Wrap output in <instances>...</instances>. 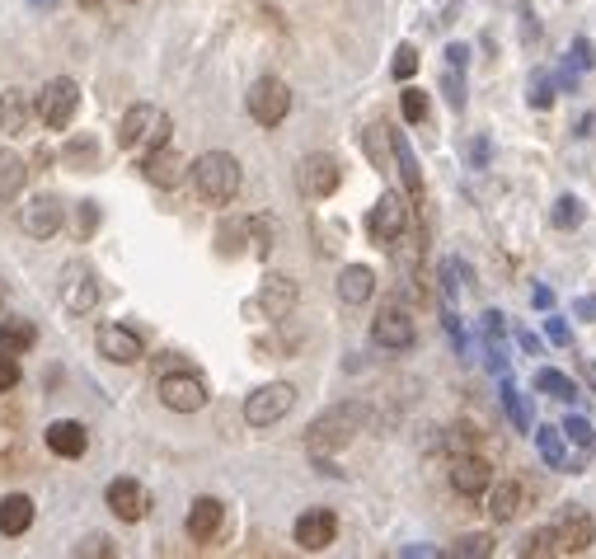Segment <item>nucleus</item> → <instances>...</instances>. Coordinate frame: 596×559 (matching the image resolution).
I'll use <instances>...</instances> for the list:
<instances>
[{"instance_id": "nucleus-10", "label": "nucleus", "mask_w": 596, "mask_h": 559, "mask_svg": "<svg viewBox=\"0 0 596 559\" xmlns=\"http://www.w3.org/2000/svg\"><path fill=\"white\" fill-rule=\"evenodd\" d=\"M338 184H343V170H338V160L324 156V151L306 156L301 170H296V188H301L310 202H324L329 193H338Z\"/></svg>"}, {"instance_id": "nucleus-30", "label": "nucleus", "mask_w": 596, "mask_h": 559, "mask_svg": "<svg viewBox=\"0 0 596 559\" xmlns=\"http://www.w3.org/2000/svg\"><path fill=\"white\" fill-rule=\"evenodd\" d=\"M535 390L550 395V400H578V386H573L564 372H554V367H540V372H535Z\"/></svg>"}, {"instance_id": "nucleus-6", "label": "nucleus", "mask_w": 596, "mask_h": 559, "mask_svg": "<svg viewBox=\"0 0 596 559\" xmlns=\"http://www.w3.org/2000/svg\"><path fill=\"white\" fill-rule=\"evenodd\" d=\"M245 104H249V118H254L259 127H277V123H282V118L291 113V90H287V80L259 76L254 85H249Z\"/></svg>"}, {"instance_id": "nucleus-50", "label": "nucleus", "mask_w": 596, "mask_h": 559, "mask_svg": "<svg viewBox=\"0 0 596 559\" xmlns=\"http://www.w3.org/2000/svg\"><path fill=\"white\" fill-rule=\"evenodd\" d=\"M94 221H99V207H94V202H80V231L90 235V231H94Z\"/></svg>"}, {"instance_id": "nucleus-7", "label": "nucleus", "mask_w": 596, "mask_h": 559, "mask_svg": "<svg viewBox=\"0 0 596 559\" xmlns=\"http://www.w3.org/2000/svg\"><path fill=\"white\" fill-rule=\"evenodd\" d=\"M291 404H296V386L268 381L245 400V423L249 428H273V423H282L291 414Z\"/></svg>"}, {"instance_id": "nucleus-8", "label": "nucleus", "mask_w": 596, "mask_h": 559, "mask_svg": "<svg viewBox=\"0 0 596 559\" xmlns=\"http://www.w3.org/2000/svg\"><path fill=\"white\" fill-rule=\"evenodd\" d=\"M554 531V555H587L596 545V517L587 508H564L550 522Z\"/></svg>"}, {"instance_id": "nucleus-33", "label": "nucleus", "mask_w": 596, "mask_h": 559, "mask_svg": "<svg viewBox=\"0 0 596 559\" xmlns=\"http://www.w3.org/2000/svg\"><path fill=\"white\" fill-rule=\"evenodd\" d=\"M451 559H489L493 555V536H484V531H474V536H460L451 550H446Z\"/></svg>"}, {"instance_id": "nucleus-38", "label": "nucleus", "mask_w": 596, "mask_h": 559, "mask_svg": "<svg viewBox=\"0 0 596 559\" xmlns=\"http://www.w3.org/2000/svg\"><path fill=\"white\" fill-rule=\"evenodd\" d=\"M76 555L80 559H113L118 550H113V541H108V536H85V541L76 545Z\"/></svg>"}, {"instance_id": "nucleus-39", "label": "nucleus", "mask_w": 596, "mask_h": 559, "mask_svg": "<svg viewBox=\"0 0 596 559\" xmlns=\"http://www.w3.org/2000/svg\"><path fill=\"white\" fill-rule=\"evenodd\" d=\"M404 118H409V123H423V118H428V94L423 90H404Z\"/></svg>"}, {"instance_id": "nucleus-16", "label": "nucleus", "mask_w": 596, "mask_h": 559, "mask_svg": "<svg viewBox=\"0 0 596 559\" xmlns=\"http://www.w3.org/2000/svg\"><path fill=\"white\" fill-rule=\"evenodd\" d=\"M108 508H113V517L118 522H141V517L151 513V494H146V484H137V480H113L108 484Z\"/></svg>"}, {"instance_id": "nucleus-23", "label": "nucleus", "mask_w": 596, "mask_h": 559, "mask_svg": "<svg viewBox=\"0 0 596 559\" xmlns=\"http://www.w3.org/2000/svg\"><path fill=\"white\" fill-rule=\"evenodd\" d=\"M221 522H226V508H221V498H198L193 508H188V536L193 541H212L216 531H221Z\"/></svg>"}, {"instance_id": "nucleus-35", "label": "nucleus", "mask_w": 596, "mask_h": 559, "mask_svg": "<svg viewBox=\"0 0 596 559\" xmlns=\"http://www.w3.org/2000/svg\"><path fill=\"white\" fill-rule=\"evenodd\" d=\"M526 99H531V109H550L554 104V76L545 71V66L531 71V94H526Z\"/></svg>"}, {"instance_id": "nucleus-17", "label": "nucleus", "mask_w": 596, "mask_h": 559, "mask_svg": "<svg viewBox=\"0 0 596 559\" xmlns=\"http://www.w3.org/2000/svg\"><path fill=\"white\" fill-rule=\"evenodd\" d=\"M19 226H24V235H33V240H52V235L62 231V202L57 198H33L24 212H19Z\"/></svg>"}, {"instance_id": "nucleus-45", "label": "nucleus", "mask_w": 596, "mask_h": 559, "mask_svg": "<svg viewBox=\"0 0 596 559\" xmlns=\"http://www.w3.org/2000/svg\"><path fill=\"white\" fill-rule=\"evenodd\" d=\"M545 339H550L554 348H568V343H573V329H568L559 315H550V320H545Z\"/></svg>"}, {"instance_id": "nucleus-46", "label": "nucleus", "mask_w": 596, "mask_h": 559, "mask_svg": "<svg viewBox=\"0 0 596 559\" xmlns=\"http://www.w3.org/2000/svg\"><path fill=\"white\" fill-rule=\"evenodd\" d=\"M517 15H521V33H526V47H535V43H540V24H535V10L526 5V0H521Z\"/></svg>"}, {"instance_id": "nucleus-3", "label": "nucleus", "mask_w": 596, "mask_h": 559, "mask_svg": "<svg viewBox=\"0 0 596 559\" xmlns=\"http://www.w3.org/2000/svg\"><path fill=\"white\" fill-rule=\"evenodd\" d=\"M169 141V113L155 109V104H137V109L123 113V123H118V146L127 151H155V146H165Z\"/></svg>"}, {"instance_id": "nucleus-2", "label": "nucleus", "mask_w": 596, "mask_h": 559, "mask_svg": "<svg viewBox=\"0 0 596 559\" xmlns=\"http://www.w3.org/2000/svg\"><path fill=\"white\" fill-rule=\"evenodd\" d=\"M362 423H367L362 404H334V409H324L320 419L310 423V451L320 456V451L348 447L352 433H362Z\"/></svg>"}, {"instance_id": "nucleus-15", "label": "nucleus", "mask_w": 596, "mask_h": 559, "mask_svg": "<svg viewBox=\"0 0 596 559\" xmlns=\"http://www.w3.org/2000/svg\"><path fill=\"white\" fill-rule=\"evenodd\" d=\"M291 536H296V545H301V550L320 555V550H329V545H334V536H338V517L329 513V508H310V513L296 517Z\"/></svg>"}, {"instance_id": "nucleus-54", "label": "nucleus", "mask_w": 596, "mask_h": 559, "mask_svg": "<svg viewBox=\"0 0 596 559\" xmlns=\"http://www.w3.org/2000/svg\"><path fill=\"white\" fill-rule=\"evenodd\" d=\"M582 376H587V386L596 390V362L592 358H582Z\"/></svg>"}, {"instance_id": "nucleus-19", "label": "nucleus", "mask_w": 596, "mask_h": 559, "mask_svg": "<svg viewBox=\"0 0 596 559\" xmlns=\"http://www.w3.org/2000/svg\"><path fill=\"white\" fill-rule=\"evenodd\" d=\"M43 437H47V451L62 456V461H80V456L90 451V433H85V423H76V419H57Z\"/></svg>"}, {"instance_id": "nucleus-5", "label": "nucleus", "mask_w": 596, "mask_h": 559, "mask_svg": "<svg viewBox=\"0 0 596 559\" xmlns=\"http://www.w3.org/2000/svg\"><path fill=\"white\" fill-rule=\"evenodd\" d=\"M160 404L174 409V414H198L202 404H207V381H202L193 367H174V372L160 376Z\"/></svg>"}, {"instance_id": "nucleus-11", "label": "nucleus", "mask_w": 596, "mask_h": 559, "mask_svg": "<svg viewBox=\"0 0 596 559\" xmlns=\"http://www.w3.org/2000/svg\"><path fill=\"white\" fill-rule=\"evenodd\" d=\"M413 315H409V306H385L376 320H371V339L381 343L385 353H404V348H413Z\"/></svg>"}, {"instance_id": "nucleus-41", "label": "nucleus", "mask_w": 596, "mask_h": 559, "mask_svg": "<svg viewBox=\"0 0 596 559\" xmlns=\"http://www.w3.org/2000/svg\"><path fill=\"white\" fill-rule=\"evenodd\" d=\"M418 76V52H413L409 43H399L395 52V80H413Z\"/></svg>"}, {"instance_id": "nucleus-28", "label": "nucleus", "mask_w": 596, "mask_h": 559, "mask_svg": "<svg viewBox=\"0 0 596 559\" xmlns=\"http://www.w3.org/2000/svg\"><path fill=\"white\" fill-rule=\"evenodd\" d=\"M29 179V165L15 156V151H0V202L19 198V188Z\"/></svg>"}, {"instance_id": "nucleus-47", "label": "nucleus", "mask_w": 596, "mask_h": 559, "mask_svg": "<svg viewBox=\"0 0 596 559\" xmlns=\"http://www.w3.org/2000/svg\"><path fill=\"white\" fill-rule=\"evenodd\" d=\"M446 66H460V71H465V66H470V47L451 43V47H446Z\"/></svg>"}, {"instance_id": "nucleus-43", "label": "nucleus", "mask_w": 596, "mask_h": 559, "mask_svg": "<svg viewBox=\"0 0 596 559\" xmlns=\"http://www.w3.org/2000/svg\"><path fill=\"white\" fill-rule=\"evenodd\" d=\"M381 132H385V127H367V132H362V146H367V156H371V165H376V170H385V151H381Z\"/></svg>"}, {"instance_id": "nucleus-52", "label": "nucleus", "mask_w": 596, "mask_h": 559, "mask_svg": "<svg viewBox=\"0 0 596 559\" xmlns=\"http://www.w3.org/2000/svg\"><path fill=\"white\" fill-rule=\"evenodd\" d=\"M470 160H474V165H484V160H489V141H484V137L470 146Z\"/></svg>"}, {"instance_id": "nucleus-13", "label": "nucleus", "mask_w": 596, "mask_h": 559, "mask_svg": "<svg viewBox=\"0 0 596 559\" xmlns=\"http://www.w3.org/2000/svg\"><path fill=\"white\" fill-rule=\"evenodd\" d=\"M446 480H451V489L460 498H479L493 484V466L484 456H474V451H460L456 461H451V470H446Z\"/></svg>"}, {"instance_id": "nucleus-53", "label": "nucleus", "mask_w": 596, "mask_h": 559, "mask_svg": "<svg viewBox=\"0 0 596 559\" xmlns=\"http://www.w3.org/2000/svg\"><path fill=\"white\" fill-rule=\"evenodd\" d=\"M578 137H596V113H587V118L578 123Z\"/></svg>"}, {"instance_id": "nucleus-44", "label": "nucleus", "mask_w": 596, "mask_h": 559, "mask_svg": "<svg viewBox=\"0 0 596 559\" xmlns=\"http://www.w3.org/2000/svg\"><path fill=\"white\" fill-rule=\"evenodd\" d=\"M19 386V362H15V353H0V395L5 390H15Z\"/></svg>"}, {"instance_id": "nucleus-32", "label": "nucleus", "mask_w": 596, "mask_h": 559, "mask_svg": "<svg viewBox=\"0 0 596 559\" xmlns=\"http://www.w3.org/2000/svg\"><path fill=\"white\" fill-rule=\"evenodd\" d=\"M582 217H587V207H582V202L573 198V193H564V198L554 202V212H550V221L559 226V231H578Z\"/></svg>"}, {"instance_id": "nucleus-18", "label": "nucleus", "mask_w": 596, "mask_h": 559, "mask_svg": "<svg viewBox=\"0 0 596 559\" xmlns=\"http://www.w3.org/2000/svg\"><path fill=\"white\" fill-rule=\"evenodd\" d=\"M141 170H146V179H151L155 188H174V184H184V174H188V160L174 151V146H155L151 156L141 160Z\"/></svg>"}, {"instance_id": "nucleus-27", "label": "nucleus", "mask_w": 596, "mask_h": 559, "mask_svg": "<svg viewBox=\"0 0 596 559\" xmlns=\"http://www.w3.org/2000/svg\"><path fill=\"white\" fill-rule=\"evenodd\" d=\"M33 343H38L33 320H0V353H29Z\"/></svg>"}, {"instance_id": "nucleus-24", "label": "nucleus", "mask_w": 596, "mask_h": 559, "mask_svg": "<svg viewBox=\"0 0 596 559\" xmlns=\"http://www.w3.org/2000/svg\"><path fill=\"white\" fill-rule=\"evenodd\" d=\"M29 527H33V498L29 494L0 498V536H24Z\"/></svg>"}, {"instance_id": "nucleus-55", "label": "nucleus", "mask_w": 596, "mask_h": 559, "mask_svg": "<svg viewBox=\"0 0 596 559\" xmlns=\"http://www.w3.org/2000/svg\"><path fill=\"white\" fill-rule=\"evenodd\" d=\"M33 5H47V0H33Z\"/></svg>"}, {"instance_id": "nucleus-1", "label": "nucleus", "mask_w": 596, "mask_h": 559, "mask_svg": "<svg viewBox=\"0 0 596 559\" xmlns=\"http://www.w3.org/2000/svg\"><path fill=\"white\" fill-rule=\"evenodd\" d=\"M188 174H193V188H198L202 202H212V207H226V202H235V193H240V160L230 156V151H207V156H198L193 165H188Z\"/></svg>"}, {"instance_id": "nucleus-9", "label": "nucleus", "mask_w": 596, "mask_h": 559, "mask_svg": "<svg viewBox=\"0 0 596 559\" xmlns=\"http://www.w3.org/2000/svg\"><path fill=\"white\" fill-rule=\"evenodd\" d=\"M404 231H409V202L399 198V193H381V202L371 207V217H367V235L381 249H395L404 240Z\"/></svg>"}, {"instance_id": "nucleus-37", "label": "nucleus", "mask_w": 596, "mask_h": 559, "mask_svg": "<svg viewBox=\"0 0 596 559\" xmlns=\"http://www.w3.org/2000/svg\"><path fill=\"white\" fill-rule=\"evenodd\" d=\"M442 90H446V104H451V109H465V71H460V66H451V71H446Z\"/></svg>"}, {"instance_id": "nucleus-31", "label": "nucleus", "mask_w": 596, "mask_h": 559, "mask_svg": "<svg viewBox=\"0 0 596 559\" xmlns=\"http://www.w3.org/2000/svg\"><path fill=\"white\" fill-rule=\"evenodd\" d=\"M503 409H507V419H512V428H517V433H531V404L521 400V390L512 386L507 376H503Z\"/></svg>"}, {"instance_id": "nucleus-29", "label": "nucleus", "mask_w": 596, "mask_h": 559, "mask_svg": "<svg viewBox=\"0 0 596 559\" xmlns=\"http://www.w3.org/2000/svg\"><path fill=\"white\" fill-rule=\"evenodd\" d=\"M535 451H540V461L554 470H568V451H564V428H540L535 433Z\"/></svg>"}, {"instance_id": "nucleus-49", "label": "nucleus", "mask_w": 596, "mask_h": 559, "mask_svg": "<svg viewBox=\"0 0 596 559\" xmlns=\"http://www.w3.org/2000/svg\"><path fill=\"white\" fill-rule=\"evenodd\" d=\"M573 315H578V320H596V296H578V301H573Z\"/></svg>"}, {"instance_id": "nucleus-14", "label": "nucleus", "mask_w": 596, "mask_h": 559, "mask_svg": "<svg viewBox=\"0 0 596 559\" xmlns=\"http://www.w3.org/2000/svg\"><path fill=\"white\" fill-rule=\"evenodd\" d=\"M62 306L71 315H90L99 306V278L85 264H66L62 273Z\"/></svg>"}, {"instance_id": "nucleus-51", "label": "nucleus", "mask_w": 596, "mask_h": 559, "mask_svg": "<svg viewBox=\"0 0 596 559\" xmlns=\"http://www.w3.org/2000/svg\"><path fill=\"white\" fill-rule=\"evenodd\" d=\"M531 301H535V306H540V311H550V306H554V292H550V287H535V292H531Z\"/></svg>"}, {"instance_id": "nucleus-42", "label": "nucleus", "mask_w": 596, "mask_h": 559, "mask_svg": "<svg viewBox=\"0 0 596 559\" xmlns=\"http://www.w3.org/2000/svg\"><path fill=\"white\" fill-rule=\"evenodd\" d=\"M521 555L526 559H540V555H554V531L550 527H540L531 536V541H526V550H521Z\"/></svg>"}, {"instance_id": "nucleus-21", "label": "nucleus", "mask_w": 596, "mask_h": 559, "mask_svg": "<svg viewBox=\"0 0 596 559\" xmlns=\"http://www.w3.org/2000/svg\"><path fill=\"white\" fill-rule=\"evenodd\" d=\"M489 494V517L503 527V522H512V517H521V508H526V489H521L517 480H498L484 489Z\"/></svg>"}, {"instance_id": "nucleus-20", "label": "nucleus", "mask_w": 596, "mask_h": 559, "mask_svg": "<svg viewBox=\"0 0 596 559\" xmlns=\"http://www.w3.org/2000/svg\"><path fill=\"white\" fill-rule=\"evenodd\" d=\"M259 311L268 315V320H287V315L296 311V282L282 278V273H273V278H263Z\"/></svg>"}, {"instance_id": "nucleus-12", "label": "nucleus", "mask_w": 596, "mask_h": 559, "mask_svg": "<svg viewBox=\"0 0 596 559\" xmlns=\"http://www.w3.org/2000/svg\"><path fill=\"white\" fill-rule=\"evenodd\" d=\"M94 343H99V358L118 362V367H132V362L146 358V343H141L137 329L127 325H104L99 334H94Z\"/></svg>"}, {"instance_id": "nucleus-34", "label": "nucleus", "mask_w": 596, "mask_h": 559, "mask_svg": "<svg viewBox=\"0 0 596 559\" xmlns=\"http://www.w3.org/2000/svg\"><path fill=\"white\" fill-rule=\"evenodd\" d=\"M564 437H568V442H573L578 451H587V456L596 451V433H592V423L582 419V414H568V419H564Z\"/></svg>"}, {"instance_id": "nucleus-36", "label": "nucleus", "mask_w": 596, "mask_h": 559, "mask_svg": "<svg viewBox=\"0 0 596 559\" xmlns=\"http://www.w3.org/2000/svg\"><path fill=\"white\" fill-rule=\"evenodd\" d=\"M479 334L493 343V348H503V339H507V320H503V311H484L479 315Z\"/></svg>"}, {"instance_id": "nucleus-48", "label": "nucleus", "mask_w": 596, "mask_h": 559, "mask_svg": "<svg viewBox=\"0 0 596 559\" xmlns=\"http://www.w3.org/2000/svg\"><path fill=\"white\" fill-rule=\"evenodd\" d=\"M66 160H94V141H71V146H66Z\"/></svg>"}, {"instance_id": "nucleus-4", "label": "nucleus", "mask_w": 596, "mask_h": 559, "mask_svg": "<svg viewBox=\"0 0 596 559\" xmlns=\"http://www.w3.org/2000/svg\"><path fill=\"white\" fill-rule=\"evenodd\" d=\"M80 109V85L71 76H57V80H47L43 94L33 99V113L43 118V127H52V132H66L71 127V118H76Z\"/></svg>"}, {"instance_id": "nucleus-25", "label": "nucleus", "mask_w": 596, "mask_h": 559, "mask_svg": "<svg viewBox=\"0 0 596 559\" xmlns=\"http://www.w3.org/2000/svg\"><path fill=\"white\" fill-rule=\"evenodd\" d=\"M390 146H395V165L404 174V188H409L413 202H423V170H418V156H413V146L404 132H390Z\"/></svg>"}, {"instance_id": "nucleus-22", "label": "nucleus", "mask_w": 596, "mask_h": 559, "mask_svg": "<svg viewBox=\"0 0 596 559\" xmlns=\"http://www.w3.org/2000/svg\"><path fill=\"white\" fill-rule=\"evenodd\" d=\"M33 123V104L24 90H0V132L5 137H24Z\"/></svg>"}, {"instance_id": "nucleus-40", "label": "nucleus", "mask_w": 596, "mask_h": 559, "mask_svg": "<svg viewBox=\"0 0 596 559\" xmlns=\"http://www.w3.org/2000/svg\"><path fill=\"white\" fill-rule=\"evenodd\" d=\"M474 442H479V428H470V423H456V428H451V437H446V447L456 451H474Z\"/></svg>"}, {"instance_id": "nucleus-26", "label": "nucleus", "mask_w": 596, "mask_h": 559, "mask_svg": "<svg viewBox=\"0 0 596 559\" xmlns=\"http://www.w3.org/2000/svg\"><path fill=\"white\" fill-rule=\"evenodd\" d=\"M338 296L348 301V306H362V301H371L376 296V273L362 264H352L338 273Z\"/></svg>"}]
</instances>
